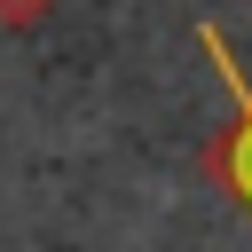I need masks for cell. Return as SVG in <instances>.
<instances>
[{"mask_svg": "<svg viewBox=\"0 0 252 252\" xmlns=\"http://www.w3.org/2000/svg\"><path fill=\"white\" fill-rule=\"evenodd\" d=\"M197 47L220 63V87H228V102H236V126L213 142V173H220V189L252 213V79H244V63L228 55V39H220L213 24H197Z\"/></svg>", "mask_w": 252, "mask_h": 252, "instance_id": "obj_1", "label": "cell"}]
</instances>
